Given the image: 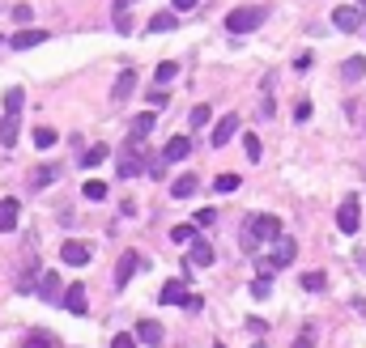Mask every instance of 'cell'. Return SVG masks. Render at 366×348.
Returning <instances> with one entry per match:
<instances>
[{"label":"cell","mask_w":366,"mask_h":348,"mask_svg":"<svg viewBox=\"0 0 366 348\" xmlns=\"http://www.w3.org/2000/svg\"><path fill=\"white\" fill-rule=\"evenodd\" d=\"M175 9H179V13H187V9H196V0H175Z\"/></svg>","instance_id":"45"},{"label":"cell","mask_w":366,"mask_h":348,"mask_svg":"<svg viewBox=\"0 0 366 348\" xmlns=\"http://www.w3.org/2000/svg\"><path fill=\"white\" fill-rule=\"evenodd\" d=\"M56 174H60L56 166H39V170L30 174V187H43V183H56Z\"/></svg>","instance_id":"31"},{"label":"cell","mask_w":366,"mask_h":348,"mask_svg":"<svg viewBox=\"0 0 366 348\" xmlns=\"http://www.w3.org/2000/svg\"><path fill=\"white\" fill-rule=\"evenodd\" d=\"M209 115H213V111H209L205 102H201V107H192V115H187V128H205V123H209Z\"/></svg>","instance_id":"34"},{"label":"cell","mask_w":366,"mask_h":348,"mask_svg":"<svg viewBox=\"0 0 366 348\" xmlns=\"http://www.w3.org/2000/svg\"><path fill=\"white\" fill-rule=\"evenodd\" d=\"M243 153H247L252 162H260V136L256 132H243Z\"/></svg>","instance_id":"35"},{"label":"cell","mask_w":366,"mask_h":348,"mask_svg":"<svg viewBox=\"0 0 366 348\" xmlns=\"http://www.w3.org/2000/svg\"><path fill=\"white\" fill-rule=\"evenodd\" d=\"M81 191H85V200H90V204H99V200H107V183H99V179H90V183H85Z\"/></svg>","instance_id":"30"},{"label":"cell","mask_w":366,"mask_h":348,"mask_svg":"<svg viewBox=\"0 0 366 348\" xmlns=\"http://www.w3.org/2000/svg\"><path fill=\"white\" fill-rule=\"evenodd\" d=\"M132 94H136V72L124 68V72H119V81H115V89H111V102H115V107H124Z\"/></svg>","instance_id":"9"},{"label":"cell","mask_w":366,"mask_h":348,"mask_svg":"<svg viewBox=\"0 0 366 348\" xmlns=\"http://www.w3.org/2000/svg\"><path fill=\"white\" fill-rule=\"evenodd\" d=\"M213 348H226V344H213Z\"/></svg>","instance_id":"48"},{"label":"cell","mask_w":366,"mask_h":348,"mask_svg":"<svg viewBox=\"0 0 366 348\" xmlns=\"http://www.w3.org/2000/svg\"><path fill=\"white\" fill-rule=\"evenodd\" d=\"M238 115H222V119H217V128H213V149H222V144H230V136L238 132Z\"/></svg>","instance_id":"12"},{"label":"cell","mask_w":366,"mask_h":348,"mask_svg":"<svg viewBox=\"0 0 366 348\" xmlns=\"http://www.w3.org/2000/svg\"><path fill=\"white\" fill-rule=\"evenodd\" d=\"M21 107H26V94H21L17 85H13V89H5V115H17Z\"/></svg>","instance_id":"28"},{"label":"cell","mask_w":366,"mask_h":348,"mask_svg":"<svg viewBox=\"0 0 366 348\" xmlns=\"http://www.w3.org/2000/svg\"><path fill=\"white\" fill-rule=\"evenodd\" d=\"M107 157H111V149H107V144H94V149H85V153H81V166L94 170V166H103Z\"/></svg>","instance_id":"23"},{"label":"cell","mask_w":366,"mask_h":348,"mask_svg":"<svg viewBox=\"0 0 366 348\" xmlns=\"http://www.w3.org/2000/svg\"><path fill=\"white\" fill-rule=\"evenodd\" d=\"M154 128H158V115H154V111H141V115L132 119V128H128V144H132V149H141L145 140L154 136Z\"/></svg>","instance_id":"5"},{"label":"cell","mask_w":366,"mask_h":348,"mask_svg":"<svg viewBox=\"0 0 366 348\" xmlns=\"http://www.w3.org/2000/svg\"><path fill=\"white\" fill-rule=\"evenodd\" d=\"M183 157H192V140L187 136H170L166 149H162V162H183Z\"/></svg>","instance_id":"14"},{"label":"cell","mask_w":366,"mask_h":348,"mask_svg":"<svg viewBox=\"0 0 366 348\" xmlns=\"http://www.w3.org/2000/svg\"><path fill=\"white\" fill-rule=\"evenodd\" d=\"M9 43H13V52H30V47H43L47 43V30H17Z\"/></svg>","instance_id":"16"},{"label":"cell","mask_w":366,"mask_h":348,"mask_svg":"<svg viewBox=\"0 0 366 348\" xmlns=\"http://www.w3.org/2000/svg\"><path fill=\"white\" fill-rule=\"evenodd\" d=\"M0 47H5V39H0Z\"/></svg>","instance_id":"49"},{"label":"cell","mask_w":366,"mask_h":348,"mask_svg":"<svg viewBox=\"0 0 366 348\" xmlns=\"http://www.w3.org/2000/svg\"><path fill=\"white\" fill-rule=\"evenodd\" d=\"M213 221H217V208H201V213H196V221H192V226H213Z\"/></svg>","instance_id":"39"},{"label":"cell","mask_w":366,"mask_h":348,"mask_svg":"<svg viewBox=\"0 0 366 348\" xmlns=\"http://www.w3.org/2000/svg\"><path fill=\"white\" fill-rule=\"evenodd\" d=\"M252 297H260V302H264V297H273V281L256 276V281H252Z\"/></svg>","instance_id":"37"},{"label":"cell","mask_w":366,"mask_h":348,"mask_svg":"<svg viewBox=\"0 0 366 348\" xmlns=\"http://www.w3.org/2000/svg\"><path fill=\"white\" fill-rule=\"evenodd\" d=\"M187 246H192V263H196V268H209V263H213V246H209L205 238L187 242Z\"/></svg>","instance_id":"22"},{"label":"cell","mask_w":366,"mask_h":348,"mask_svg":"<svg viewBox=\"0 0 366 348\" xmlns=\"http://www.w3.org/2000/svg\"><path fill=\"white\" fill-rule=\"evenodd\" d=\"M247 331H252V336H264V331H268V323H264V318H252V323H247Z\"/></svg>","instance_id":"44"},{"label":"cell","mask_w":366,"mask_h":348,"mask_svg":"<svg viewBox=\"0 0 366 348\" xmlns=\"http://www.w3.org/2000/svg\"><path fill=\"white\" fill-rule=\"evenodd\" d=\"M158 297H162V306H183V302H192V293H187L183 281H166Z\"/></svg>","instance_id":"11"},{"label":"cell","mask_w":366,"mask_h":348,"mask_svg":"<svg viewBox=\"0 0 366 348\" xmlns=\"http://www.w3.org/2000/svg\"><path fill=\"white\" fill-rule=\"evenodd\" d=\"M324 285H328V276H324V272H303V289H307V293L324 289Z\"/></svg>","instance_id":"36"},{"label":"cell","mask_w":366,"mask_h":348,"mask_svg":"<svg viewBox=\"0 0 366 348\" xmlns=\"http://www.w3.org/2000/svg\"><path fill=\"white\" fill-rule=\"evenodd\" d=\"M111 348H136V340H132V336H128V331H119V336H115V340H111Z\"/></svg>","instance_id":"42"},{"label":"cell","mask_w":366,"mask_h":348,"mask_svg":"<svg viewBox=\"0 0 366 348\" xmlns=\"http://www.w3.org/2000/svg\"><path fill=\"white\" fill-rule=\"evenodd\" d=\"M175 77H179V64H175V60H162L158 72H154V81H158V85H170Z\"/></svg>","instance_id":"26"},{"label":"cell","mask_w":366,"mask_h":348,"mask_svg":"<svg viewBox=\"0 0 366 348\" xmlns=\"http://www.w3.org/2000/svg\"><path fill=\"white\" fill-rule=\"evenodd\" d=\"M336 230L340 234H358L362 230V204H358V195H345L336 208Z\"/></svg>","instance_id":"3"},{"label":"cell","mask_w":366,"mask_h":348,"mask_svg":"<svg viewBox=\"0 0 366 348\" xmlns=\"http://www.w3.org/2000/svg\"><path fill=\"white\" fill-rule=\"evenodd\" d=\"M273 81H277V72H268V77H264V89H260V115H264V119H273V115H277V102H273Z\"/></svg>","instance_id":"19"},{"label":"cell","mask_w":366,"mask_h":348,"mask_svg":"<svg viewBox=\"0 0 366 348\" xmlns=\"http://www.w3.org/2000/svg\"><path fill=\"white\" fill-rule=\"evenodd\" d=\"M13 21H17V26H26V21H34V9L30 5H17L13 9Z\"/></svg>","instance_id":"38"},{"label":"cell","mask_w":366,"mask_h":348,"mask_svg":"<svg viewBox=\"0 0 366 348\" xmlns=\"http://www.w3.org/2000/svg\"><path fill=\"white\" fill-rule=\"evenodd\" d=\"M132 340H136V344H145V348H158V344L166 340V331H162V323L141 318V323H136V331H132Z\"/></svg>","instance_id":"7"},{"label":"cell","mask_w":366,"mask_h":348,"mask_svg":"<svg viewBox=\"0 0 366 348\" xmlns=\"http://www.w3.org/2000/svg\"><path fill=\"white\" fill-rule=\"evenodd\" d=\"M128 5H136V0H115V13H124Z\"/></svg>","instance_id":"46"},{"label":"cell","mask_w":366,"mask_h":348,"mask_svg":"<svg viewBox=\"0 0 366 348\" xmlns=\"http://www.w3.org/2000/svg\"><path fill=\"white\" fill-rule=\"evenodd\" d=\"M60 302H64V310H68V314H85V306H90V302H85V289H81V285H68Z\"/></svg>","instance_id":"17"},{"label":"cell","mask_w":366,"mask_h":348,"mask_svg":"<svg viewBox=\"0 0 366 348\" xmlns=\"http://www.w3.org/2000/svg\"><path fill=\"white\" fill-rule=\"evenodd\" d=\"M166 98H170L166 89H154V94H150V111H158V107H166Z\"/></svg>","instance_id":"41"},{"label":"cell","mask_w":366,"mask_h":348,"mask_svg":"<svg viewBox=\"0 0 366 348\" xmlns=\"http://www.w3.org/2000/svg\"><path fill=\"white\" fill-rule=\"evenodd\" d=\"M294 255H298V242H294V238H277V251L268 255V259H273V263H277V272H281V268L294 263Z\"/></svg>","instance_id":"15"},{"label":"cell","mask_w":366,"mask_h":348,"mask_svg":"<svg viewBox=\"0 0 366 348\" xmlns=\"http://www.w3.org/2000/svg\"><path fill=\"white\" fill-rule=\"evenodd\" d=\"M56 344H60V340H56L52 331H30V336H26V344H21V348H56Z\"/></svg>","instance_id":"27"},{"label":"cell","mask_w":366,"mask_h":348,"mask_svg":"<svg viewBox=\"0 0 366 348\" xmlns=\"http://www.w3.org/2000/svg\"><path fill=\"white\" fill-rule=\"evenodd\" d=\"M294 119H298V123H303V119H311V102H307V98H303V102L294 107Z\"/></svg>","instance_id":"43"},{"label":"cell","mask_w":366,"mask_h":348,"mask_svg":"<svg viewBox=\"0 0 366 348\" xmlns=\"http://www.w3.org/2000/svg\"><path fill=\"white\" fill-rule=\"evenodd\" d=\"M145 259L136 255V251H124V255H119V268H115V289H124L132 276H136V268H141Z\"/></svg>","instance_id":"8"},{"label":"cell","mask_w":366,"mask_h":348,"mask_svg":"<svg viewBox=\"0 0 366 348\" xmlns=\"http://www.w3.org/2000/svg\"><path fill=\"white\" fill-rule=\"evenodd\" d=\"M247 234L252 242H277L281 238V217H273V213H256V217H247Z\"/></svg>","instance_id":"2"},{"label":"cell","mask_w":366,"mask_h":348,"mask_svg":"<svg viewBox=\"0 0 366 348\" xmlns=\"http://www.w3.org/2000/svg\"><path fill=\"white\" fill-rule=\"evenodd\" d=\"M362 21H366V17H362V9H358V5H336V9H332V26H336L340 34L362 30Z\"/></svg>","instance_id":"4"},{"label":"cell","mask_w":366,"mask_h":348,"mask_svg":"<svg viewBox=\"0 0 366 348\" xmlns=\"http://www.w3.org/2000/svg\"><path fill=\"white\" fill-rule=\"evenodd\" d=\"M17 217H21V204L17 200H0V230L13 234L17 230Z\"/></svg>","instance_id":"18"},{"label":"cell","mask_w":366,"mask_h":348,"mask_svg":"<svg viewBox=\"0 0 366 348\" xmlns=\"http://www.w3.org/2000/svg\"><path fill=\"white\" fill-rule=\"evenodd\" d=\"M340 77H345V81H358V77H366V56H354V60H345V64H340Z\"/></svg>","instance_id":"24"},{"label":"cell","mask_w":366,"mask_h":348,"mask_svg":"<svg viewBox=\"0 0 366 348\" xmlns=\"http://www.w3.org/2000/svg\"><path fill=\"white\" fill-rule=\"evenodd\" d=\"M56 140H60V132H56V128H34V144H39V149H52Z\"/></svg>","instance_id":"33"},{"label":"cell","mask_w":366,"mask_h":348,"mask_svg":"<svg viewBox=\"0 0 366 348\" xmlns=\"http://www.w3.org/2000/svg\"><path fill=\"white\" fill-rule=\"evenodd\" d=\"M264 17H268L264 5H238V9L226 13V30H230V34H252Z\"/></svg>","instance_id":"1"},{"label":"cell","mask_w":366,"mask_h":348,"mask_svg":"<svg viewBox=\"0 0 366 348\" xmlns=\"http://www.w3.org/2000/svg\"><path fill=\"white\" fill-rule=\"evenodd\" d=\"M354 259H358V263H362V268H366V251H358V255H354Z\"/></svg>","instance_id":"47"},{"label":"cell","mask_w":366,"mask_h":348,"mask_svg":"<svg viewBox=\"0 0 366 348\" xmlns=\"http://www.w3.org/2000/svg\"><path fill=\"white\" fill-rule=\"evenodd\" d=\"M115 174H119V179H136V174H145V162H141V153H136V149H132V144L124 149V157H119V166H115Z\"/></svg>","instance_id":"10"},{"label":"cell","mask_w":366,"mask_h":348,"mask_svg":"<svg viewBox=\"0 0 366 348\" xmlns=\"http://www.w3.org/2000/svg\"><path fill=\"white\" fill-rule=\"evenodd\" d=\"M170 238H175L179 246H187V242H196L201 234H196V226H192V221H183V226H175V230H170Z\"/></svg>","instance_id":"29"},{"label":"cell","mask_w":366,"mask_h":348,"mask_svg":"<svg viewBox=\"0 0 366 348\" xmlns=\"http://www.w3.org/2000/svg\"><path fill=\"white\" fill-rule=\"evenodd\" d=\"M294 348H315V327H303V336L294 340Z\"/></svg>","instance_id":"40"},{"label":"cell","mask_w":366,"mask_h":348,"mask_svg":"<svg viewBox=\"0 0 366 348\" xmlns=\"http://www.w3.org/2000/svg\"><path fill=\"white\" fill-rule=\"evenodd\" d=\"M179 21H175V13H154L150 17V34H166V30H175Z\"/></svg>","instance_id":"25"},{"label":"cell","mask_w":366,"mask_h":348,"mask_svg":"<svg viewBox=\"0 0 366 348\" xmlns=\"http://www.w3.org/2000/svg\"><path fill=\"white\" fill-rule=\"evenodd\" d=\"M17 136H21V123H17V115H5V119H0V144H5V149H13V144H17Z\"/></svg>","instance_id":"21"},{"label":"cell","mask_w":366,"mask_h":348,"mask_svg":"<svg viewBox=\"0 0 366 348\" xmlns=\"http://www.w3.org/2000/svg\"><path fill=\"white\" fill-rule=\"evenodd\" d=\"M196 183H201V179L187 170V174H179V179L170 183V195H175V200H187V195H196Z\"/></svg>","instance_id":"20"},{"label":"cell","mask_w":366,"mask_h":348,"mask_svg":"<svg viewBox=\"0 0 366 348\" xmlns=\"http://www.w3.org/2000/svg\"><path fill=\"white\" fill-rule=\"evenodd\" d=\"M34 293L43 297V302H56V297H60V276H56V272H39Z\"/></svg>","instance_id":"13"},{"label":"cell","mask_w":366,"mask_h":348,"mask_svg":"<svg viewBox=\"0 0 366 348\" xmlns=\"http://www.w3.org/2000/svg\"><path fill=\"white\" fill-rule=\"evenodd\" d=\"M90 255H94V251H90V242H77V238H68V242L60 246V259H64L68 268H85Z\"/></svg>","instance_id":"6"},{"label":"cell","mask_w":366,"mask_h":348,"mask_svg":"<svg viewBox=\"0 0 366 348\" xmlns=\"http://www.w3.org/2000/svg\"><path fill=\"white\" fill-rule=\"evenodd\" d=\"M238 183H243L238 174H217V183H213V191H217V195H226V191H238Z\"/></svg>","instance_id":"32"}]
</instances>
